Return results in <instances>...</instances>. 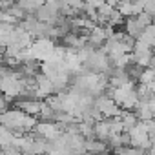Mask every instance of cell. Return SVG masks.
<instances>
[{
	"label": "cell",
	"instance_id": "cell-1",
	"mask_svg": "<svg viewBox=\"0 0 155 155\" xmlns=\"http://www.w3.org/2000/svg\"><path fill=\"white\" fill-rule=\"evenodd\" d=\"M117 155H142V151L140 150H133V148H130V146H122V148H117V151H115Z\"/></svg>",
	"mask_w": 155,
	"mask_h": 155
},
{
	"label": "cell",
	"instance_id": "cell-2",
	"mask_svg": "<svg viewBox=\"0 0 155 155\" xmlns=\"http://www.w3.org/2000/svg\"><path fill=\"white\" fill-rule=\"evenodd\" d=\"M86 148H88V151H95V153L104 151V144H101V142H90V144H86Z\"/></svg>",
	"mask_w": 155,
	"mask_h": 155
},
{
	"label": "cell",
	"instance_id": "cell-3",
	"mask_svg": "<svg viewBox=\"0 0 155 155\" xmlns=\"http://www.w3.org/2000/svg\"><path fill=\"white\" fill-rule=\"evenodd\" d=\"M4 155H22L18 150H15V148H11V146H6L4 148Z\"/></svg>",
	"mask_w": 155,
	"mask_h": 155
}]
</instances>
